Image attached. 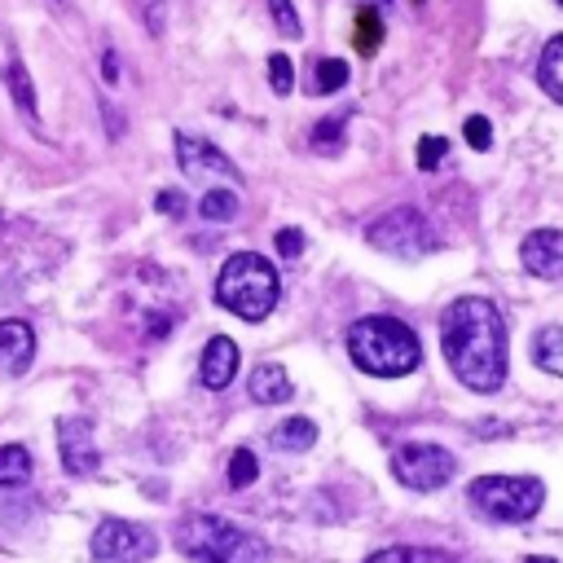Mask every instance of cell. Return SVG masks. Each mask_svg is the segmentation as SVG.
Wrapping results in <instances>:
<instances>
[{
	"mask_svg": "<svg viewBox=\"0 0 563 563\" xmlns=\"http://www.w3.org/2000/svg\"><path fill=\"white\" fill-rule=\"evenodd\" d=\"M238 343L229 339V334H211V343L202 347V365H198V374H202V383L211 387V391H224L229 383H233V374H238Z\"/></svg>",
	"mask_w": 563,
	"mask_h": 563,
	"instance_id": "12",
	"label": "cell"
},
{
	"mask_svg": "<svg viewBox=\"0 0 563 563\" xmlns=\"http://www.w3.org/2000/svg\"><path fill=\"white\" fill-rule=\"evenodd\" d=\"M466 501L493 523H523L541 510L545 484L537 475H479L471 479Z\"/></svg>",
	"mask_w": 563,
	"mask_h": 563,
	"instance_id": "5",
	"label": "cell"
},
{
	"mask_svg": "<svg viewBox=\"0 0 563 563\" xmlns=\"http://www.w3.org/2000/svg\"><path fill=\"white\" fill-rule=\"evenodd\" d=\"M273 246H277L282 260H299V255H303V233H299V229H277Z\"/></svg>",
	"mask_w": 563,
	"mask_h": 563,
	"instance_id": "30",
	"label": "cell"
},
{
	"mask_svg": "<svg viewBox=\"0 0 563 563\" xmlns=\"http://www.w3.org/2000/svg\"><path fill=\"white\" fill-rule=\"evenodd\" d=\"M365 563H457V559L435 545H387V550L369 554Z\"/></svg>",
	"mask_w": 563,
	"mask_h": 563,
	"instance_id": "18",
	"label": "cell"
},
{
	"mask_svg": "<svg viewBox=\"0 0 563 563\" xmlns=\"http://www.w3.org/2000/svg\"><path fill=\"white\" fill-rule=\"evenodd\" d=\"M347 84V62L343 57H317L312 62V92H339Z\"/></svg>",
	"mask_w": 563,
	"mask_h": 563,
	"instance_id": "22",
	"label": "cell"
},
{
	"mask_svg": "<svg viewBox=\"0 0 563 563\" xmlns=\"http://www.w3.org/2000/svg\"><path fill=\"white\" fill-rule=\"evenodd\" d=\"M519 260L532 277H563V229H532L523 242H519Z\"/></svg>",
	"mask_w": 563,
	"mask_h": 563,
	"instance_id": "11",
	"label": "cell"
},
{
	"mask_svg": "<svg viewBox=\"0 0 563 563\" xmlns=\"http://www.w3.org/2000/svg\"><path fill=\"white\" fill-rule=\"evenodd\" d=\"M167 325H172V317H167V312H150V339H163V334H167Z\"/></svg>",
	"mask_w": 563,
	"mask_h": 563,
	"instance_id": "32",
	"label": "cell"
},
{
	"mask_svg": "<svg viewBox=\"0 0 563 563\" xmlns=\"http://www.w3.org/2000/svg\"><path fill=\"white\" fill-rule=\"evenodd\" d=\"M523 563H554V559H541V554H528Z\"/></svg>",
	"mask_w": 563,
	"mask_h": 563,
	"instance_id": "34",
	"label": "cell"
},
{
	"mask_svg": "<svg viewBox=\"0 0 563 563\" xmlns=\"http://www.w3.org/2000/svg\"><path fill=\"white\" fill-rule=\"evenodd\" d=\"M246 387H251V400L255 405H277V400H290L295 396V383H290V374L277 361L255 365L251 378H246Z\"/></svg>",
	"mask_w": 563,
	"mask_h": 563,
	"instance_id": "14",
	"label": "cell"
},
{
	"mask_svg": "<svg viewBox=\"0 0 563 563\" xmlns=\"http://www.w3.org/2000/svg\"><path fill=\"white\" fill-rule=\"evenodd\" d=\"M343 128H347V114H330L312 128V145L317 150H339L343 145Z\"/></svg>",
	"mask_w": 563,
	"mask_h": 563,
	"instance_id": "25",
	"label": "cell"
},
{
	"mask_svg": "<svg viewBox=\"0 0 563 563\" xmlns=\"http://www.w3.org/2000/svg\"><path fill=\"white\" fill-rule=\"evenodd\" d=\"M537 84L563 106V35H554L545 48H541V62H537Z\"/></svg>",
	"mask_w": 563,
	"mask_h": 563,
	"instance_id": "16",
	"label": "cell"
},
{
	"mask_svg": "<svg viewBox=\"0 0 563 563\" xmlns=\"http://www.w3.org/2000/svg\"><path fill=\"white\" fill-rule=\"evenodd\" d=\"M35 356V330L22 317H4L0 321V365L9 374H22Z\"/></svg>",
	"mask_w": 563,
	"mask_h": 563,
	"instance_id": "13",
	"label": "cell"
},
{
	"mask_svg": "<svg viewBox=\"0 0 563 563\" xmlns=\"http://www.w3.org/2000/svg\"><path fill=\"white\" fill-rule=\"evenodd\" d=\"M176 163H180V172H185V180H198V185H207V189H216V185H242V172H238V163L224 154V150H216L211 141H198V136H189V132H176Z\"/></svg>",
	"mask_w": 563,
	"mask_h": 563,
	"instance_id": "8",
	"label": "cell"
},
{
	"mask_svg": "<svg viewBox=\"0 0 563 563\" xmlns=\"http://www.w3.org/2000/svg\"><path fill=\"white\" fill-rule=\"evenodd\" d=\"M444 150H449L444 136H422V141H418V167H422V172H435L440 158H444Z\"/></svg>",
	"mask_w": 563,
	"mask_h": 563,
	"instance_id": "28",
	"label": "cell"
},
{
	"mask_svg": "<svg viewBox=\"0 0 563 563\" xmlns=\"http://www.w3.org/2000/svg\"><path fill=\"white\" fill-rule=\"evenodd\" d=\"M273 449H282V453H303V449H312L317 444V422H308V418H286L282 427H273Z\"/></svg>",
	"mask_w": 563,
	"mask_h": 563,
	"instance_id": "17",
	"label": "cell"
},
{
	"mask_svg": "<svg viewBox=\"0 0 563 563\" xmlns=\"http://www.w3.org/2000/svg\"><path fill=\"white\" fill-rule=\"evenodd\" d=\"M31 479V453L22 444H0V488H22Z\"/></svg>",
	"mask_w": 563,
	"mask_h": 563,
	"instance_id": "20",
	"label": "cell"
},
{
	"mask_svg": "<svg viewBox=\"0 0 563 563\" xmlns=\"http://www.w3.org/2000/svg\"><path fill=\"white\" fill-rule=\"evenodd\" d=\"M4 84H9V92H13V101H18V110H22L26 119H35V88H31V75H26V66H22L18 57L4 66Z\"/></svg>",
	"mask_w": 563,
	"mask_h": 563,
	"instance_id": "21",
	"label": "cell"
},
{
	"mask_svg": "<svg viewBox=\"0 0 563 563\" xmlns=\"http://www.w3.org/2000/svg\"><path fill=\"white\" fill-rule=\"evenodd\" d=\"M453 471H457V462H453V453L440 449V444H400V449L391 453V475H396L405 488H413V493H435V488H444V484L453 479Z\"/></svg>",
	"mask_w": 563,
	"mask_h": 563,
	"instance_id": "7",
	"label": "cell"
},
{
	"mask_svg": "<svg viewBox=\"0 0 563 563\" xmlns=\"http://www.w3.org/2000/svg\"><path fill=\"white\" fill-rule=\"evenodd\" d=\"M238 211H242V202H238V194L224 189V185H216V189H207V194L198 198V216L211 220V224H229V220H238Z\"/></svg>",
	"mask_w": 563,
	"mask_h": 563,
	"instance_id": "19",
	"label": "cell"
},
{
	"mask_svg": "<svg viewBox=\"0 0 563 563\" xmlns=\"http://www.w3.org/2000/svg\"><path fill=\"white\" fill-rule=\"evenodd\" d=\"M101 70H106V79H110V84L119 79V62H114V53H106V57H101Z\"/></svg>",
	"mask_w": 563,
	"mask_h": 563,
	"instance_id": "33",
	"label": "cell"
},
{
	"mask_svg": "<svg viewBox=\"0 0 563 563\" xmlns=\"http://www.w3.org/2000/svg\"><path fill=\"white\" fill-rule=\"evenodd\" d=\"M532 361L545 374H559L563 378V325H541L532 334Z\"/></svg>",
	"mask_w": 563,
	"mask_h": 563,
	"instance_id": "15",
	"label": "cell"
},
{
	"mask_svg": "<svg viewBox=\"0 0 563 563\" xmlns=\"http://www.w3.org/2000/svg\"><path fill=\"white\" fill-rule=\"evenodd\" d=\"M347 356L374 378H400L422 365V343L396 317H361L347 330Z\"/></svg>",
	"mask_w": 563,
	"mask_h": 563,
	"instance_id": "2",
	"label": "cell"
},
{
	"mask_svg": "<svg viewBox=\"0 0 563 563\" xmlns=\"http://www.w3.org/2000/svg\"><path fill=\"white\" fill-rule=\"evenodd\" d=\"M176 550L194 563H268L264 541L220 515H185L176 528Z\"/></svg>",
	"mask_w": 563,
	"mask_h": 563,
	"instance_id": "4",
	"label": "cell"
},
{
	"mask_svg": "<svg viewBox=\"0 0 563 563\" xmlns=\"http://www.w3.org/2000/svg\"><path fill=\"white\" fill-rule=\"evenodd\" d=\"M268 84H273V92H282V97L295 88V62H290L286 53H273V57H268Z\"/></svg>",
	"mask_w": 563,
	"mask_h": 563,
	"instance_id": "26",
	"label": "cell"
},
{
	"mask_svg": "<svg viewBox=\"0 0 563 563\" xmlns=\"http://www.w3.org/2000/svg\"><path fill=\"white\" fill-rule=\"evenodd\" d=\"M154 207H158L163 216H185V207H189V202H185V194H180V189H163V194L154 198Z\"/></svg>",
	"mask_w": 563,
	"mask_h": 563,
	"instance_id": "31",
	"label": "cell"
},
{
	"mask_svg": "<svg viewBox=\"0 0 563 563\" xmlns=\"http://www.w3.org/2000/svg\"><path fill=\"white\" fill-rule=\"evenodd\" d=\"M378 40H383V18H378V9H369V4H365V9L356 13L352 44H356V53H365V57H369V53L378 48Z\"/></svg>",
	"mask_w": 563,
	"mask_h": 563,
	"instance_id": "23",
	"label": "cell"
},
{
	"mask_svg": "<svg viewBox=\"0 0 563 563\" xmlns=\"http://www.w3.org/2000/svg\"><path fill=\"white\" fill-rule=\"evenodd\" d=\"M57 449H62V466L70 475H92L101 466V453L92 444V427L88 418H62L57 422Z\"/></svg>",
	"mask_w": 563,
	"mask_h": 563,
	"instance_id": "10",
	"label": "cell"
},
{
	"mask_svg": "<svg viewBox=\"0 0 563 563\" xmlns=\"http://www.w3.org/2000/svg\"><path fill=\"white\" fill-rule=\"evenodd\" d=\"M158 550V537L132 519H101L92 532V559L97 563H141Z\"/></svg>",
	"mask_w": 563,
	"mask_h": 563,
	"instance_id": "9",
	"label": "cell"
},
{
	"mask_svg": "<svg viewBox=\"0 0 563 563\" xmlns=\"http://www.w3.org/2000/svg\"><path fill=\"white\" fill-rule=\"evenodd\" d=\"M440 347L457 383H466L471 391H497L506 383V321L493 299H453L440 317Z\"/></svg>",
	"mask_w": 563,
	"mask_h": 563,
	"instance_id": "1",
	"label": "cell"
},
{
	"mask_svg": "<svg viewBox=\"0 0 563 563\" xmlns=\"http://www.w3.org/2000/svg\"><path fill=\"white\" fill-rule=\"evenodd\" d=\"M365 238H369V246L400 255V260H418V255H431L440 246V233L431 229V220L418 207H396V211L378 216L365 229Z\"/></svg>",
	"mask_w": 563,
	"mask_h": 563,
	"instance_id": "6",
	"label": "cell"
},
{
	"mask_svg": "<svg viewBox=\"0 0 563 563\" xmlns=\"http://www.w3.org/2000/svg\"><path fill=\"white\" fill-rule=\"evenodd\" d=\"M216 303L242 321H264L277 308V268L255 251L229 255L216 277Z\"/></svg>",
	"mask_w": 563,
	"mask_h": 563,
	"instance_id": "3",
	"label": "cell"
},
{
	"mask_svg": "<svg viewBox=\"0 0 563 563\" xmlns=\"http://www.w3.org/2000/svg\"><path fill=\"white\" fill-rule=\"evenodd\" d=\"M559 4H563V0H559Z\"/></svg>",
	"mask_w": 563,
	"mask_h": 563,
	"instance_id": "35",
	"label": "cell"
},
{
	"mask_svg": "<svg viewBox=\"0 0 563 563\" xmlns=\"http://www.w3.org/2000/svg\"><path fill=\"white\" fill-rule=\"evenodd\" d=\"M268 9H273V22L282 26V35H286V40H299V31H303V26H299L295 4H290V0H268Z\"/></svg>",
	"mask_w": 563,
	"mask_h": 563,
	"instance_id": "27",
	"label": "cell"
},
{
	"mask_svg": "<svg viewBox=\"0 0 563 563\" xmlns=\"http://www.w3.org/2000/svg\"><path fill=\"white\" fill-rule=\"evenodd\" d=\"M462 132H466L471 150H488V145H493V128H488V119H484V114H471Z\"/></svg>",
	"mask_w": 563,
	"mask_h": 563,
	"instance_id": "29",
	"label": "cell"
},
{
	"mask_svg": "<svg viewBox=\"0 0 563 563\" xmlns=\"http://www.w3.org/2000/svg\"><path fill=\"white\" fill-rule=\"evenodd\" d=\"M255 475H260L255 453L251 449H233L229 453V488H246V484H255Z\"/></svg>",
	"mask_w": 563,
	"mask_h": 563,
	"instance_id": "24",
	"label": "cell"
}]
</instances>
